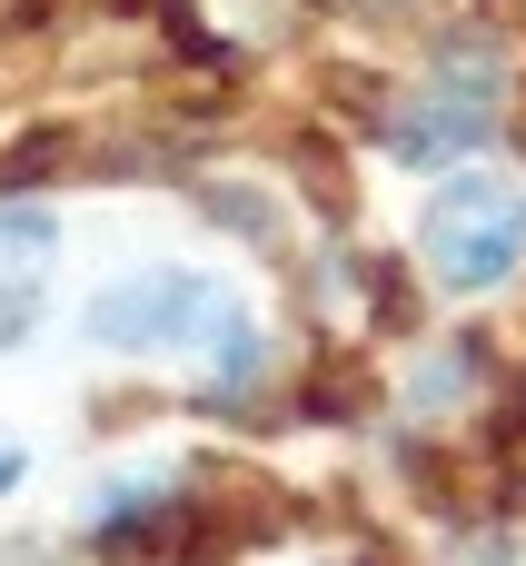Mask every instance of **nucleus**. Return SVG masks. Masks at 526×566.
I'll use <instances>...</instances> for the list:
<instances>
[{
  "mask_svg": "<svg viewBox=\"0 0 526 566\" xmlns=\"http://www.w3.org/2000/svg\"><path fill=\"white\" fill-rule=\"evenodd\" d=\"M418 259H428V279L457 289V298L507 289L517 259H526V189L457 159V179H438V199H428V219H418Z\"/></svg>",
  "mask_w": 526,
  "mask_h": 566,
  "instance_id": "1",
  "label": "nucleus"
},
{
  "mask_svg": "<svg viewBox=\"0 0 526 566\" xmlns=\"http://www.w3.org/2000/svg\"><path fill=\"white\" fill-rule=\"evenodd\" d=\"M219 308H229V279H209V269H139V279L99 289L80 328L109 358H169V348H199L219 328Z\"/></svg>",
  "mask_w": 526,
  "mask_h": 566,
  "instance_id": "3",
  "label": "nucleus"
},
{
  "mask_svg": "<svg viewBox=\"0 0 526 566\" xmlns=\"http://www.w3.org/2000/svg\"><path fill=\"white\" fill-rule=\"evenodd\" d=\"M199 358H209V388H219V398H229V388H259V368H269V348H259V318L229 298V308H219V328L199 338Z\"/></svg>",
  "mask_w": 526,
  "mask_h": 566,
  "instance_id": "5",
  "label": "nucleus"
},
{
  "mask_svg": "<svg viewBox=\"0 0 526 566\" xmlns=\"http://www.w3.org/2000/svg\"><path fill=\"white\" fill-rule=\"evenodd\" d=\"M0 566H60L50 547H0Z\"/></svg>",
  "mask_w": 526,
  "mask_h": 566,
  "instance_id": "6",
  "label": "nucleus"
},
{
  "mask_svg": "<svg viewBox=\"0 0 526 566\" xmlns=\"http://www.w3.org/2000/svg\"><path fill=\"white\" fill-rule=\"evenodd\" d=\"M497 90H507L497 40H487V30H477V40H448L438 70H428V90L388 119V149H398L408 169H457L467 149L497 139Z\"/></svg>",
  "mask_w": 526,
  "mask_h": 566,
  "instance_id": "2",
  "label": "nucleus"
},
{
  "mask_svg": "<svg viewBox=\"0 0 526 566\" xmlns=\"http://www.w3.org/2000/svg\"><path fill=\"white\" fill-rule=\"evenodd\" d=\"M10 478H20V458H0V488H10Z\"/></svg>",
  "mask_w": 526,
  "mask_h": 566,
  "instance_id": "7",
  "label": "nucleus"
},
{
  "mask_svg": "<svg viewBox=\"0 0 526 566\" xmlns=\"http://www.w3.org/2000/svg\"><path fill=\"white\" fill-rule=\"evenodd\" d=\"M50 269H60V219L40 199L0 209V348H20L50 308Z\"/></svg>",
  "mask_w": 526,
  "mask_h": 566,
  "instance_id": "4",
  "label": "nucleus"
}]
</instances>
